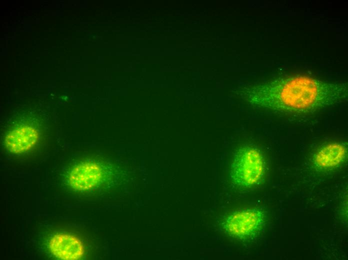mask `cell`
<instances>
[{
	"label": "cell",
	"mask_w": 348,
	"mask_h": 260,
	"mask_svg": "<svg viewBox=\"0 0 348 260\" xmlns=\"http://www.w3.org/2000/svg\"><path fill=\"white\" fill-rule=\"evenodd\" d=\"M50 250L54 257L62 260H76L83 256L84 245L76 237L66 234L54 236L48 243Z\"/></svg>",
	"instance_id": "obj_4"
},
{
	"label": "cell",
	"mask_w": 348,
	"mask_h": 260,
	"mask_svg": "<svg viewBox=\"0 0 348 260\" xmlns=\"http://www.w3.org/2000/svg\"><path fill=\"white\" fill-rule=\"evenodd\" d=\"M347 155L346 144L330 142L320 147L313 158L314 166L322 170L332 169L341 165Z\"/></svg>",
	"instance_id": "obj_6"
},
{
	"label": "cell",
	"mask_w": 348,
	"mask_h": 260,
	"mask_svg": "<svg viewBox=\"0 0 348 260\" xmlns=\"http://www.w3.org/2000/svg\"><path fill=\"white\" fill-rule=\"evenodd\" d=\"M264 215L256 209L236 212L226 218L222 223L225 231L230 236L240 239L250 238L262 228Z\"/></svg>",
	"instance_id": "obj_3"
},
{
	"label": "cell",
	"mask_w": 348,
	"mask_h": 260,
	"mask_svg": "<svg viewBox=\"0 0 348 260\" xmlns=\"http://www.w3.org/2000/svg\"><path fill=\"white\" fill-rule=\"evenodd\" d=\"M38 138V134L35 128L30 126H22L8 132L4 142L9 151L20 154L32 147Z\"/></svg>",
	"instance_id": "obj_7"
},
{
	"label": "cell",
	"mask_w": 348,
	"mask_h": 260,
	"mask_svg": "<svg viewBox=\"0 0 348 260\" xmlns=\"http://www.w3.org/2000/svg\"><path fill=\"white\" fill-rule=\"evenodd\" d=\"M346 95V84L296 76L258 86L252 90L250 98L252 102L278 112L304 114L340 102Z\"/></svg>",
	"instance_id": "obj_1"
},
{
	"label": "cell",
	"mask_w": 348,
	"mask_h": 260,
	"mask_svg": "<svg viewBox=\"0 0 348 260\" xmlns=\"http://www.w3.org/2000/svg\"><path fill=\"white\" fill-rule=\"evenodd\" d=\"M265 174V162L262 152L250 146L240 148L235 153L230 166V178L236 186L247 188L260 182Z\"/></svg>",
	"instance_id": "obj_2"
},
{
	"label": "cell",
	"mask_w": 348,
	"mask_h": 260,
	"mask_svg": "<svg viewBox=\"0 0 348 260\" xmlns=\"http://www.w3.org/2000/svg\"><path fill=\"white\" fill-rule=\"evenodd\" d=\"M102 175V170L98 164L84 162L72 169L68 182L74 189L85 190L96 186L100 182Z\"/></svg>",
	"instance_id": "obj_5"
}]
</instances>
